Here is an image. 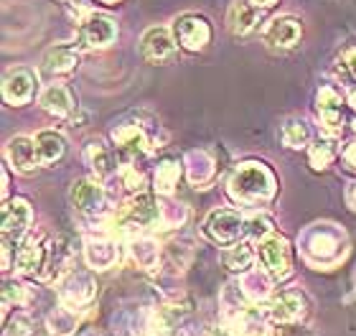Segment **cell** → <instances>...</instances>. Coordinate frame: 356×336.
<instances>
[{
  "mask_svg": "<svg viewBox=\"0 0 356 336\" xmlns=\"http://www.w3.org/2000/svg\"><path fill=\"white\" fill-rule=\"evenodd\" d=\"M227 191L232 202L245 204V207H260L277 194V179L260 161H245L234 168Z\"/></svg>",
  "mask_w": 356,
  "mask_h": 336,
  "instance_id": "obj_1",
  "label": "cell"
},
{
  "mask_svg": "<svg viewBox=\"0 0 356 336\" xmlns=\"http://www.w3.org/2000/svg\"><path fill=\"white\" fill-rule=\"evenodd\" d=\"M156 222H161V204L148 191H138V194L127 199L122 211H120L118 227L120 232L133 234V232H140L143 227H150Z\"/></svg>",
  "mask_w": 356,
  "mask_h": 336,
  "instance_id": "obj_2",
  "label": "cell"
},
{
  "mask_svg": "<svg viewBox=\"0 0 356 336\" xmlns=\"http://www.w3.org/2000/svg\"><path fill=\"white\" fill-rule=\"evenodd\" d=\"M49 262H51V239H46L44 234H31L15 250V268L23 275L46 280Z\"/></svg>",
  "mask_w": 356,
  "mask_h": 336,
  "instance_id": "obj_3",
  "label": "cell"
},
{
  "mask_svg": "<svg viewBox=\"0 0 356 336\" xmlns=\"http://www.w3.org/2000/svg\"><path fill=\"white\" fill-rule=\"evenodd\" d=\"M31 222H33V209L26 199L15 196V199L6 202V207H3V247L18 250Z\"/></svg>",
  "mask_w": 356,
  "mask_h": 336,
  "instance_id": "obj_4",
  "label": "cell"
},
{
  "mask_svg": "<svg viewBox=\"0 0 356 336\" xmlns=\"http://www.w3.org/2000/svg\"><path fill=\"white\" fill-rule=\"evenodd\" d=\"M260 260L265 273L273 280H288L293 273V260H290V245L282 234H270L260 242Z\"/></svg>",
  "mask_w": 356,
  "mask_h": 336,
  "instance_id": "obj_5",
  "label": "cell"
},
{
  "mask_svg": "<svg viewBox=\"0 0 356 336\" xmlns=\"http://www.w3.org/2000/svg\"><path fill=\"white\" fill-rule=\"evenodd\" d=\"M204 232L216 245H234L245 234V217L234 209H214L209 211Z\"/></svg>",
  "mask_w": 356,
  "mask_h": 336,
  "instance_id": "obj_6",
  "label": "cell"
},
{
  "mask_svg": "<svg viewBox=\"0 0 356 336\" xmlns=\"http://www.w3.org/2000/svg\"><path fill=\"white\" fill-rule=\"evenodd\" d=\"M112 143L118 145V153L122 156L125 163H135L150 156V138L140 125L135 122H125L112 130Z\"/></svg>",
  "mask_w": 356,
  "mask_h": 336,
  "instance_id": "obj_7",
  "label": "cell"
},
{
  "mask_svg": "<svg viewBox=\"0 0 356 336\" xmlns=\"http://www.w3.org/2000/svg\"><path fill=\"white\" fill-rule=\"evenodd\" d=\"M140 54L150 64H173L178 59V41L168 29L153 26L143 33Z\"/></svg>",
  "mask_w": 356,
  "mask_h": 336,
  "instance_id": "obj_8",
  "label": "cell"
},
{
  "mask_svg": "<svg viewBox=\"0 0 356 336\" xmlns=\"http://www.w3.org/2000/svg\"><path fill=\"white\" fill-rule=\"evenodd\" d=\"M59 296H61V303L67 308L82 311L97 296V283L84 270H69L67 275H64V280H61Z\"/></svg>",
  "mask_w": 356,
  "mask_h": 336,
  "instance_id": "obj_9",
  "label": "cell"
},
{
  "mask_svg": "<svg viewBox=\"0 0 356 336\" xmlns=\"http://www.w3.org/2000/svg\"><path fill=\"white\" fill-rule=\"evenodd\" d=\"M173 36H176L178 46L186 49V51H201L211 41V26H209L207 18L188 13V15H181L173 23Z\"/></svg>",
  "mask_w": 356,
  "mask_h": 336,
  "instance_id": "obj_10",
  "label": "cell"
},
{
  "mask_svg": "<svg viewBox=\"0 0 356 336\" xmlns=\"http://www.w3.org/2000/svg\"><path fill=\"white\" fill-rule=\"evenodd\" d=\"M118 38V23L110 15L102 13H87L79 23V41L84 49H104Z\"/></svg>",
  "mask_w": 356,
  "mask_h": 336,
  "instance_id": "obj_11",
  "label": "cell"
},
{
  "mask_svg": "<svg viewBox=\"0 0 356 336\" xmlns=\"http://www.w3.org/2000/svg\"><path fill=\"white\" fill-rule=\"evenodd\" d=\"M104 194L102 184L97 179H76L72 186H69V204L74 207L76 211H82V214H97V211H102L104 207Z\"/></svg>",
  "mask_w": 356,
  "mask_h": 336,
  "instance_id": "obj_12",
  "label": "cell"
},
{
  "mask_svg": "<svg viewBox=\"0 0 356 336\" xmlns=\"http://www.w3.org/2000/svg\"><path fill=\"white\" fill-rule=\"evenodd\" d=\"M300 36H303V26L293 15H277L262 31V38L270 49H293Z\"/></svg>",
  "mask_w": 356,
  "mask_h": 336,
  "instance_id": "obj_13",
  "label": "cell"
},
{
  "mask_svg": "<svg viewBox=\"0 0 356 336\" xmlns=\"http://www.w3.org/2000/svg\"><path fill=\"white\" fill-rule=\"evenodd\" d=\"M305 296L298 291H280L273 296L270 306H267V319L275 323H296L300 321V316L305 314Z\"/></svg>",
  "mask_w": 356,
  "mask_h": 336,
  "instance_id": "obj_14",
  "label": "cell"
},
{
  "mask_svg": "<svg viewBox=\"0 0 356 336\" xmlns=\"http://www.w3.org/2000/svg\"><path fill=\"white\" fill-rule=\"evenodd\" d=\"M33 92H36V74L31 69H13L3 79V97L8 105H29Z\"/></svg>",
  "mask_w": 356,
  "mask_h": 336,
  "instance_id": "obj_15",
  "label": "cell"
},
{
  "mask_svg": "<svg viewBox=\"0 0 356 336\" xmlns=\"http://www.w3.org/2000/svg\"><path fill=\"white\" fill-rule=\"evenodd\" d=\"M6 158H8V163H10V168H15L18 173H31L33 168L41 166L36 141H33V138H26V135H15V138L8 141Z\"/></svg>",
  "mask_w": 356,
  "mask_h": 336,
  "instance_id": "obj_16",
  "label": "cell"
},
{
  "mask_svg": "<svg viewBox=\"0 0 356 336\" xmlns=\"http://www.w3.org/2000/svg\"><path fill=\"white\" fill-rule=\"evenodd\" d=\"M76 67H79V49L69 44L51 46V49L44 54V59H41V69L51 77L69 74V72H74Z\"/></svg>",
  "mask_w": 356,
  "mask_h": 336,
  "instance_id": "obj_17",
  "label": "cell"
},
{
  "mask_svg": "<svg viewBox=\"0 0 356 336\" xmlns=\"http://www.w3.org/2000/svg\"><path fill=\"white\" fill-rule=\"evenodd\" d=\"M339 247H341V239H339V234L336 232H331L328 227H323V230H316L311 234V239H308V260L313 262H334L336 257H339Z\"/></svg>",
  "mask_w": 356,
  "mask_h": 336,
  "instance_id": "obj_18",
  "label": "cell"
},
{
  "mask_svg": "<svg viewBox=\"0 0 356 336\" xmlns=\"http://www.w3.org/2000/svg\"><path fill=\"white\" fill-rule=\"evenodd\" d=\"M38 105L44 107L46 112H51L56 118H67L76 110V99L72 95L67 84H49L41 97H38Z\"/></svg>",
  "mask_w": 356,
  "mask_h": 336,
  "instance_id": "obj_19",
  "label": "cell"
},
{
  "mask_svg": "<svg viewBox=\"0 0 356 336\" xmlns=\"http://www.w3.org/2000/svg\"><path fill=\"white\" fill-rule=\"evenodd\" d=\"M84 161H87V166L92 168V173L97 176V181L107 179V176H112V173L118 171L115 153H112V150L99 141L89 143L87 148H84Z\"/></svg>",
  "mask_w": 356,
  "mask_h": 336,
  "instance_id": "obj_20",
  "label": "cell"
},
{
  "mask_svg": "<svg viewBox=\"0 0 356 336\" xmlns=\"http://www.w3.org/2000/svg\"><path fill=\"white\" fill-rule=\"evenodd\" d=\"M84 260L92 270H107L112 265H118L120 250L110 239H89L84 247Z\"/></svg>",
  "mask_w": 356,
  "mask_h": 336,
  "instance_id": "obj_21",
  "label": "cell"
},
{
  "mask_svg": "<svg viewBox=\"0 0 356 336\" xmlns=\"http://www.w3.org/2000/svg\"><path fill=\"white\" fill-rule=\"evenodd\" d=\"M33 141H36L41 166L56 163V161H61L64 153H67V138L61 133H56V130H41V133H36Z\"/></svg>",
  "mask_w": 356,
  "mask_h": 336,
  "instance_id": "obj_22",
  "label": "cell"
},
{
  "mask_svg": "<svg viewBox=\"0 0 356 336\" xmlns=\"http://www.w3.org/2000/svg\"><path fill=\"white\" fill-rule=\"evenodd\" d=\"M257 10H260V8L234 0V3L229 6V10H227V29H229L234 36H247V33H252L254 26H257Z\"/></svg>",
  "mask_w": 356,
  "mask_h": 336,
  "instance_id": "obj_23",
  "label": "cell"
},
{
  "mask_svg": "<svg viewBox=\"0 0 356 336\" xmlns=\"http://www.w3.org/2000/svg\"><path fill=\"white\" fill-rule=\"evenodd\" d=\"M178 179H181V163H178V158H163V161L156 166V176H153L156 194L171 196L178 186Z\"/></svg>",
  "mask_w": 356,
  "mask_h": 336,
  "instance_id": "obj_24",
  "label": "cell"
},
{
  "mask_svg": "<svg viewBox=\"0 0 356 336\" xmlns=\"http://www.w3.org/2000/svg\"><path fill=\"white\" fill-rule=\"evenodd\" d=\"M252 260H254V250L250 242H234V245H229L222 253L224 268L232 270V273H247V270L252 268Z\"/></svg>",
  "mask_w": 356,
  "mask_h": 336,
  "instance_id": "obj_25",
  "label": "cell"
},
{
  "mask_svg": "<svg viewBox=\"0 0 356 336\" xmlns=\"http://www.w3.org/2000/svg\"><path fill=\"white\" fill-rule=\"evenodd\" d=\"M188 181H191L193 186H204V184H209V181L214 179V161H211V156L209 153H204V150H193V153H188Z\"/></svg>",
  "mask_w": 356,
  "mask_h": 336,
  "instance_id": "obj_26",
  "label": "cell"
},
{
  "mask_svg": "<svg viewBox=\"0 0 356 336\" xmlns=\"http://www.w3.org/2000/svg\"><path fill=\"white\" fill-rule=\"evenodd\" d=\"M46 323H49V331H51L54 336H72L76 329V323H79V316H76L74 308H67L61 303L56 311L49 314Z\"/></svg>",
  "mask_w": 356,
  "mask_h": 336,
  "instance_id": "obj_27",
  "label": "cell"
},
{
  "mask_svg": "<svg viewBox=\"0 0 356 336\" xmlns=\"http://www.w3.org/2000/svg\"><path fill=\"white\" fill-rule=\"evenodd\" d=\"M130 253H133L135 262L140 265L143 270H156L161 265V247L153 242V239H133L130 245Z\"/></svg>",
  "mask_w": 356,
  "mask_h": 336,
  "instance_id": "obj_28",
  "label": "cell"
},
{
  "mask_svg": "<svg viewBox=\"0 0 356 336\" xmlns=\"http://www.w3.org/2000/svg\"><path fill=\"white\" fill-rule=\"evenodd\" d=\"M282 143H285V148L293 150L305 148L311 143V130H308L303 120H290V122L282 125Z\"/></svg>",
  "mask_w": 356,
  "mask_h": 336,
  "instance_id": "obj_29",
  "label": "cell"
},
{
  "mask_svg": "<svg viewBox=\"0 0 356 336\" xmlns=\"http://www.w3.org/2000/svg\"><path fill=\"white\" fill-rule=\"evenodd\" d=\"M273 232V219L267 214H252L250 219H245V237L252 239V242H262L267 239Z\"/></svg>",
  "mask_w": 356,
  "mask_h": 336,
  "instance_id": "obj_30",
  "label": "cell"
},
{
  "mask_svg": "<svg viewBox=\"0 0 356 336\" xmlns=\"http://www.w3.org/2000/svg\"><path fill=\"white\" fill-rule=\"evenodd\" d=\"M26 303V288L21 283H15V280H6L3 285V314H10V308H21Z\"/></svg>",
  "mask_w": 356,
  "mask_h": 336,
  "instance_id": "obj_31",
  "label": "cell"
},
{
  "mask_svg": "<svg viewBox=\"0 0 356 336\" xmlns=\"http://www.w3.org/2000/svg\"><path fill=\"white\" fill-rule=\"evenodd\" d=\"M316 107H318V115H326V112H341V92L336 87H321L318 95H316Z\"/></svg>",
  "mask_w": 356,
  "mask_h": 336,
  "instance_id": "obj_32",
  "label": "cell"
},
{
  "mask_svg": "<svg viewBox=\"0 0 356 336\" xmlns=\"http://www.w3.org/2000/svg\"><path fill=\"white\" fill-rule=\"evenodd\" d=\"M334 156L336 153L328 143H316V145H311V150H308V161H311L313 171H326L328 166L334 163Z\"/></svg>",
  "mask_w": 356,
  "mask_h": 336,
  "instance_id": "obj_33",
  "label": "cell"
},
{
  "mask_svg": "<svg viewBox=\"0 0 356 336\" xmlns=\"http://www.w3.org/2000/svg\"><path fill=\"white\" fill-rule=\"evenodd\" d=\"M120 176H122V184H125V189H127V191H133V194L143 191V186H145V176L138 171V166H135V163H122V166H120Z\"/></svg>",
  "mask_w": 356,
  "mask_h": 336,
  "instance_id": "obj_34",
  "label": "cell"
},
{
  "mask_svg": "<svg viewBox=\"0 0 356 336\" xmlns=\"http://www.w3.org/2000/svg\"><path fill=\"white\" fill-rule=\"evenodd\" d=\"M33 334V321L29 314H18L13 319H6V336H31Z\"/></svg>",
  "mask_w": 356,
  "mask_h": 336,
  "instance_id": "obj_35",
  "label": "cell"
},
{
  "mask_svg": "<svg viewBox=\"0 0 356 336\" xmlns=\"http://www.w3.org/2000/svg\"><path fill=\"white\" fill-rule=\"evenodd\" d=\"M341 64H343V69L351 74V79H356V46H351V49H346V51H343Z\"/></svg>",
  "mask_w": 356,
  "mask_h": 336,
  "instance_id": "obj_36",
  "label": "cell"
},
{
  "mask_svg": "<svg viewBox=\"0 0 356 336\" xmlns=\"http://www.w3.org/2000/svg\"><path fill=\"white\" fill-rule=\"evenodd\" d=\"M343 163H346L349 171H356V143H349L343 148Z\"/></svg>",
  "mask_w": 356,
  "mask_h": 336,
  "instance_id": "obj_37",
  "label": "cell"
},
{
  "mask_svg": "<svg viewBox=\"0 0 356 336\" xmlns=\"http://www.w3.org/2000/svg\"><path fill=\"white\" fill-rule=\"evenodd\" d=\"M346 204L356 211V184H349V189H346Z\"/></svg>",
  "mask_w": 356,
  "mask_h": 336,
  "instance_id": "obj_38",
  "label": "cell"
},
{
  "mask_svg": "<svg viewBox=\"0 0 356 336\" xmlns=\"http://www.w3.org/2000/svg\"><path fill=\"white\" fill-rule=\"evenodd\" d=\"M250 3H252L254 8H260V10H267V8H273L277 0H250Z\"/></svg>",
  "mask_w": 356,
  "mask_h": 336,
  "instance_id": "obj_39",
  "label": "cell"
},
{
  "mask_svg": "<svg viewBox=\"0 0 356 336\" xmlns=\"http://www.w3.org/2000/svg\"><path fill=\"white\" fill-rule=\"evenodd\" d=\"M3 196H8V171H3Z\"/></svg>",
  "mask_w": 356,
  "mask_h": 336,
  "instance_id": "obj_40",
  "label": "cell"
},
{
  "mask_svg": "<svg viewBox=\"0 0 356 336\" xmlns=\"http://www.w3.org/2000/svg\"><path fill=\"white\" fill-rule=\"evenodd\" d=\"M349 105H351V110L356 112V92H351L349 95Z\"/></svg>",
  "mask_w": 356,
  "mask_h": 336,
  "instance_id": "obj_41",
  "label": "cell"
},
{
  "mask_svg": "<svg viewBox=\"0 0 356 336\" xmlns=\"http://www.w3.org/2000/svg\"><path fill=\"white\" fill-rule=\"evenodd\" d=\"M99 3H107V6H118V3H122V0H99Z\"/></svg>",
  "mask_w": 356,
  "mask_h": 336,
  "instance_id": "obj_42",
  "label": "cell"
},
{
  "mask_svg": "<svg viewBox=\"0 0 356 336\" xmlns=\"http://www.w3.org/2000/svg\"><path fill=\"white\" fill-rule=\"evenodd\" d=\"M84 336H99V334H97V331H87Z\"/></svg>",
  "mask_w": 356,
  "mask_h": 336,
  "instance_id": "obj_43",
  "label": "cell"
}]
</instances>
